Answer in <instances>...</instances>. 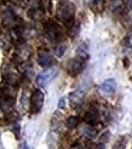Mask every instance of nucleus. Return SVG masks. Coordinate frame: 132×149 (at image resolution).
I'll return each instance as SVG.
<instances>
[{
    "instance_id": "f257e3e1",
    "label": "nucleus",
    "mask_w": 132,
    "mask_h": 149,
    "mask_svg": "<svg viewBox=\"0 0 132 149\" xmlns=\"http://www.w3.org/2000/svg\"><path fill=\"white\" fill-rule=\"evenodd\" d=\"M75 11H76V9H75L73 4L70 3V1H65V3H62V4L59 6V9H58V15H59V17H60L64 22H71V21L73 20Z\"/></svg>"
},
{
    "instance_id": "f03ea898",
    "label": "nucleus",
    "mask_w": 132,
    "mask_h": 149,
    "mask_svg": "<svg viewBox=\"0 0 132 149\" xmlns=\"http://www.w3.org/2000/svg\"><path fill=\"white\" fill-rule=\"evenodd\" d=\"M58 76V70L56 69H47L45 71H43L42 73L38 74L37 77V83L41 87H45L49 83H52V81Z\"/></svg>"
},
{
    "instance_id": "7ed1b4c3",
    "label": "nucleus",
    "mask_w": 132,
    "mask_h": 149,
    "mask_svg": "<svg viewBox=\"0 0 132 149\" xmlns=\"http://www.w3.org/2000/svg\"><path fill=\"white\" fill-rule=\"evenodd\" d=\"M43 103H44L43 92L39 89H36L32 93V95H31V111H32L33 114L39 113V110L43 107Z\"/></svg>"
},
{
    "instance_id": "20e7f679",
    "label": "nucleus",
    "mask_w": 132,
    "mask_h": 149,
    "mask_svg": "<svg viewBox=\"0 0 132 149\" xmlns=\"http://www.w3.org/2000/svg\"><path fill=\"white\" fill-rule=\"evenodd\" d=\"M45 32H47V34L50 37V38L54 39V40H59L61 34H62V31H61L60 26L58 23L53 22V21H49L45 24Z\"/></svg>"
},
{
    "instance_id": "39448f33",
    "label": "nucleus",
    "mask_w": 132,
    "mask_h": 149,
    "mask_svg": "<svg viewBox=\"0 0 132 149\" xmlns=\"http://www.w3.org/2000/svg\"><path fill=\"white\" fill-rule=\"evenodd\" d=\"M83 69H85V60L80 58L72 59L67 65V70L72 76H76V74L81 73L83 71Z\"/></svg>"
},
{
    "instance_id": "423d86ee",
    "label": "nucleus",
    "mask_w": 132,
    "mask_h": 149,
    "mask_svg": "<svg viewBox=\"0 0 132 149\" xmlns=\"http://www.w3.org/2000/svg\"><path fill=\"white\" fill-rule=\"evenodd\" d=\"M99 89H100V93L104 94V95H111V94H114L115 91H116V82H115V79L109 78V79L104 81V82L100 84Z\"/></svg>"
},
{
    "instance_id": "0eeeda50",
    "label": "nucleus",
    "mask_w": 132,
    "mask_h": 149,
    "mask_svg": "<svg viewBox=\"0 0 132 149\" xmlns=\"http://www.w3.org/2000/svg\"><path fill=\"white\" fill-rule=\"evenodd\" d=\"M85 95H86V92L83 89H77V91L72 92L70 94V100H71L72 107H78V105L83 102Z\"/></svg>"
},
{
    "instance_id": "6e6552de",
    "label": "nucleus",
    "mask_w": 132,
    "mask_h": 149,
    "mask_svg": "<svg viewBox=\"0 0 132 149\" xmlns=\"http://www.w3.org/2000/svg\"><path fill=\"white\" fill-rule=\"evenodd\" d=\"M38 64L43 67H50L54 64V58L47 52L39 53L38 55Z\"/></svg>"
},
{
    "instance_id": "1a4fd4ad",
    "label": "nucleus",
    "mask_w": 132,
    "mask_h": 149,
    "mask_svg": "<svg viewBox=\"0 0 132 149\" xmlns=\"http://www.w3.org/2000/svg\"><path fill=\"white\" fill-rule=\"evenodd\" d=\"M85 120L89 123V125H93L94 122H97L99 120V113H98V110L97 109H89L87 111V114L85 115Z\"/></svg>"
},
{
    "instance_id": "9d476101",
    "label": "nucleus",
    "mask_w": 132,
    "mask_h": 149,
    "mask_svg": "<svg viewBox=\"0 0 132 149\" xmlns=\"http://www.w3.org/2000/svg\"><path fill=\"white\" fill-rule=\"evenodd\" d=\"M82 133H83V136H86L87 138H93L94 136L97 134V131L94 130L91 125H86L83 128H82Z\"/></svg>"
},
{
    "instance_id": "9b49d317",
    "label": "nucleus",
    "mask_w": 132,
    "mask_h": 149,
    "mask_svg": "<svg viewBox=\"0 0 132 149\" xmlns=\"http://www.w3.org/2000/svg\"><path fill=\"white\" fill-rule=\"evenodd\" d=\"M104 0H93L92 3V9L96 11V12H102L104 10Z\"/></svg>"
},
{
    "instance_id": "f8f14e48",
    "label": "nucleus",
    "mask_w": 132,
    "mask_h": 149,
    "mask_svg": "<svg viewBox=\"0 0 132 149\" xmlns=\"http://www.w3.org/2000/svg\"><path fill=\"white\" fill-rule=\"evenodd\" d=\"M78 125V117L76 116H70L68 119L66 120V127L68 130H72V128H76V126Z\"/></svg>"
},
{
    "instance_id": "ddd939ff",
    "label": "nucleus",
    "mask_w": 132,
    "mask_h": 149,
    "mask_svg": "<svg viewBox=\"0 0 132 149\" xmlns=\"http://www.w3.org/2000/svg\"><path fill=\"white\" fill-rule=\"evenodd\" d=\"M76 55H77V58H80V59H83V60L88 59V53H87L86 47H85V45L80 47V48L77 49V52H76Z\"/></svg>"
},
{
    "instance_id": "4468645a",
    "label": "nucleus",
    "mask_w": 132,
    "mask_h": 149,
    "mask_svg": "<svg viewBox=\"0 0 132 149\" xmlns=\"http://www.w3.org/2000/svg\"><path fill=\"white\" fill-rule=\"evenodd\" d=\"M65 50H66V45H58L56 49H55V55L58 58H61L62 55H64Z\"/></svg>"
},
{
    "instance_id": "2eb2a0df",
    "label": "nucleus",
    "mask_w": 132,
    "mask_h": 149,
    "mask_svg": "<svg viewBox=\"0 0 132 149\" xmlns=\"http://www.w3.org/2000/svg\"><path fill=\"white\" fill-rule=\"evenodd\" d=\"M125 146H126V141H122V142H119V143H116L112 149H125Z\"/></svg>"
},
{
    "instance_id": "dca6fc26",
    "label": "nucleus",
    "mask_w": 132,
    "mask_h": 149,
    "mask_svg": "<svg viewBox=\"0 0 132 149\" xmlns=\"http://www.w3.org/2000/svg\"><path fill=\"white\" fill-rule=\"evenodd\" d=\"M65 105H66V98H61L59 100V103H58V108L59 109H64Z\"/></svg>"
},
{
    "instance_id": "f3484780",
    "label": "nucleus",
    "mask_w": 132,
    "mask_h": 149,
    "mask_svg": "<svg viewBox=\"0 0 132 149\" xmlns=\"http://www.w3.org/2000/svg\"><path fill=\"white\" fill-rule=\"evenodd\" d=\"M127 47L132 49V32H131V33L129 34V37H127Z\"/></svg>"
},
{
    "instance_id": "a211bd4d",
    "label": "nucleus",
    "mask_w": 132,
    "mask_h": 149,
    "mask_svg": "<svg viewBox=\"0 0 132 149\" xmlns=\"http://www.w3.org/2000/svg\"><path fill=\"white\" fill-rule=\"evenodd\" d=\"M21 149H29V148H28L27 143H22V146H21Z\"/></svg>"
},
{
    "instance_id": "6ab92c4d",
    "label": "nucleus",
    "mask_w": 132,
    "mask_h": 149,
    "mask_svg": "<svg viewBox=\"0 0 132 149\" xmlns=\"http://www.w3.org/2000/svg\"><path fill=\"white\" fill-rule=\"evenodd\" d=\"M71 149H80V148H78V147H72Z\"/></svg>"
},
{
    "instance_id": "aec40b11",
    "label": "nucleus",
    "mask_w": 132,
    "mask_h": 149,
    "mask_svg": "<svg viewBox=\"0 0 132 149\" xmlns=\"http://www.w3.org/2000/svg\"><path fill=\"white\" fill-rule=\"evenodd\" d=\"M130 6H131V8H132V0H130Z\"/></svg>"
}]
</instances>
